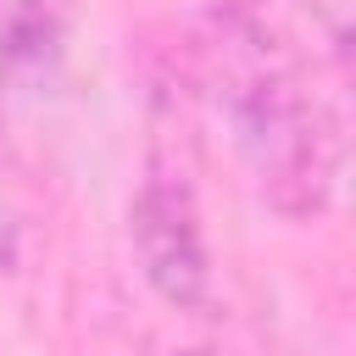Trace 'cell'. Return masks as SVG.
Returning <instances> with one entry per match:
<instances>
[{"label": "cell", "mask_w": 356, "mask_h": 356, "mask_svg": "<svg viewBox=\"0 0 356 356\" xmlns=\"http://www.w3.org/2000/svg\"><path fill=\"white\" fill-rule=\"evenodd\" d=\"M206 83L261 200L284 217H317L339 178V117L306 78V61L250 6L217 0L206 22Z\"/></svg>", "instance_id": "cell-1"}, {"label": "cell", "mask_w": 356, "mask_h": 356, "mask_svg": "<svg viewBox=\"0 0 356 356\" xmlns=\"http://www.w3.org/2000/svg\"><path fill=\"white\" fill-rule=\"evenodd\" d=\"M128 234L134 256L150 278V289L172 306H206L211 295V256H206V228L195 206V184L172 156H150L145 184L128 206Z\"/></svg>", "instance_id": "cell-2"}, {"label": "cell", "mask_w": 356, "mask_h": 356, "mask_svg": "<svg viewBox=\"0 0 356 356\" xmlns=\"http://www.w3.org/2000/svg\"><path fill=\"white\" fill-rule=\"evenodd\" d=\"M72 33V0H0V72L11 83H44Z\"/></svg>", "instance_id": "cell-3"}, {"label": "cell", "mask_w": 356, "mask_h": 356, "mask_svg": "<svg viewBox=\"0 0 356 356\" xmlns=\"http://www.w3.org/2000/svg\"><path fill=\"white\" fill-rule=\"evenodd\" d=\"M295 6L312 22V33L328 44V56L345 61L350 56V0H295Z\"/></svg>", "instance_id": "cell-4"}, {"label": "cell", "mask_w": 356, "mask_h": 356, "mask_svg": "<svg viewBox=\"0 0 356 356\" xmlns=\"http://www.w3.org/2000/svg\"><path fill=\"white\" fill-rule=\"evenodd\" d=\"M17 239H22V222H17V206H11V195L0 184V273L17 261Z\"/></svg>", "instance_id": "cell-5"}, {"label": "cell", "mask_w": 356, "mask_h": 356, "mask_svg": "<svg viewBox=\"0 0 356 356\" xmlns=\"http://www.w3.org/2000/svg\"><path fill=\"white\" fill-rule=\"evenodd\" d=\"M184 356H200V350H184Z\"/></svg>", "instance_id": "cell-6"}]
</instances>
